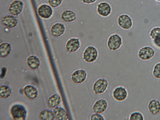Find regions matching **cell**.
<instances>
[{
	"instance_id": "obj_7",
	"label": "cell",
	"mask_w": 160,
	"mask_h": 120,
	"mask_svg": "<svg viewBox=\"0 0 160 120\" xmlns=\"http://www.w3.org/2000/svg\"><path fill=\"white\" fill-rule=\"evenodd\" d=\"M96 8V12H98V15L104 18L108 17L112 11L111 6L108 2H100L97 5Z\"/></svg>"
},
{
	"instance_id": "obj_22",
	"label": "cell",
	"mask_w": 160,
	"mask_h": 120,
	"mask_svg": "<svg viewBox=\"0 0 160 120\" xmlns=\"http://www.w3.org/2000/svg\"><path fill=\"white\" fill-rule=\"evenodd\" d=\"M11 45L8 42H3L0 46V57L5 58L11 53Z\"/></svg>"
},
{
	"instance_id": "obj_29",
	"label": "cell",
	"mask_w": 160,
	"mask_h": 120,
	"mask_svg": "<svg viewBox=\"0 0 160 120\" xmlns=\"http://www.w3.org/2000/svg\"><path fill=\"white\" fill-rule=\"evenodd\" d=\"M91 120H105V118L101 114L95 113L91 116Z\"/></svg>"
},
{
	"instance_id": "obj_8",
	"label": "cell",
	"mask_w": 160,
	"mask_h": 120,
	"mask_svg": "<svg viewBox=\"0 0 160 120\" xmlns=\"http://www.w3.org/2000/svg\"><path fill=\"white\" fill-rule=\"evenodd\" d=\"M155 54V51L153 48L149 46H147L140 49L138 53V56L141 60L148 61L152 58Z\"/></svg>"
},
{
	"instance_id": "obj_26",
	"label": "cell",
	"mask_w": 160,
	"mask_h": 120,
	"mask_svg": "<svg viewBox=\"0 0 160 120\" xmlns=\"http://www.w3.org/2000/svg\"><path fill=\"white\" fill-rule=\"evenodd\" d=\"M130 120H144L143 116L139 112H135L132 113L130 115Z\"/></svg>"
},
{
	"instance_id": "obj_12",
	"label": "cell",
	"mask_w": 160,
	"mask_h": 120,
	"mask_svg": "<svg viewBox=\"0 0 160 120\" xmlns=\"http://www.w3.org/2000/svg\"><path fill=\"white\" fill-rule=\"evenodd\" d=\"M87 73L84 70H78L73 73L71 75V80L75 84H81L86 79Z\"/></svg>"
},
{
	"instance_id": "obj_10",
	"label": "cell",
	"mask_w": 160,
	"mask_h": 120,
	"mask_svg": "<svg viewBox=\"0 0 160 120\" xmlns=\"http://www.w3.org/2000/svg\"><path fill=\"white\" fill-rule=\"evenodd\" d=\"M1 24L8 28H16L18 24V20L16 17L12 15H7L3 17L1 20Z\"/></svg>"
},
{
	"instance_id": "obj_25",
	"label": "cell",
	"mask_w": 160,
	"mask_h": 120,
	"mask_svg": "<svg viewBox=\"0 0 160 120\" xmlns=\"http://www.w3.org/2000/svg\"><path fill=\"white\" fill-rule=\"evenodd\" d=\"M149 36L153 40L160 38V28L156 27L152 28L150 31Z\"/></svg>"
},
{
	"instance_id": "obj_32",
	"label": "cell",
	"mask_w": 160,
	"mask_h": 120,
	"mask_svg": "<svg viewBox=\"0 0 160 120\" xmlns=\"http://www.w3.org/2000/svg\"><path fill=\"white\" fill-rule=\"evenodd\" d=\"M155 1H158V2H160V0H155Z\"/></svg>"
},
{
	"instance_id": "obj_21",
	"label": "cell",
	"mask_w": 160,
	"mask_h": 120,
	"mask_svg": "<svg viewBox=\"0 0 160 120\" xmlns=\"http://www.w3.org/2000/svg\"><path fill=\"white\" fill-rule=\"evenodd\" d=\"M61 102V98L58 94H54L48 98V107L51 108H56Z\"/></svg>"
},
{
	"instance_id": "obj_1",
	"label": "cell",
	"mask_w": 160,
	"mask_h": 120,
	"mask_svg": "<svg viewBox=\"0 0 160 120\" xmlns=\"http://www.w3.org/2000/svg\"><path fill=\"white\" fill-rule=\"evenodd\" d=\"M11 113L14 120H25L26 118L27 112L22 105H15L11 108Z\"/></svg>"
},
{
	"instance_id": "obj_30",
	"label": "cell",
	"mask_w": 160,
	"mask_h": 120,
	"mask_svg": "<svg viewBox=\"0 0 160 120\" xmlns=\"http://www.w3.org/2000/svg\"><path fill=\"white\" fill-rule=\"evenodd\" d=\"M81 2L84 4L90 5V4L95 3L97 1V0H81Z\"/></svg>"
},
{
	"instance_id": "obj_9",
	"label": "cell",
	"mask_w": 160,
	"mask_h": 120,
	"mask_svg": "<svg viewBox=\"0 0 160 120\" xmlns=\"http://www.w3.org/2000/svg\"><path fill=\"white\" fill-rule=\"evenodd\" d=\"M38 15L45 19H49L53 14L52 8L47 4H42L40 5L38 8Z\"/></svg>"
},
{
	"instance_id": "obj_23",
	"label": "cell",
	"mask_w": 160,
	"mask_h": 120,
	"mask_svg": "<svg viewBox=\"0 0 160 120\" xmlns=\"http://www.w3.org/2000/svg\"><path fill=\"white\" fill-rule=\"evenodd\" d=\"M39 118L42 120H53L55 119V116L53 112L51 110H44L40 112Z\"/></svg>"
},
{
	"instance_id": "obj_2",
	"label": "cell",
	"mask_w": 160,
	"mask_h": 120,
	"mask_svg": "<svg viewBox=\"0 0 160 120\" xmlns=\"http://www.w3.org/2000/svg\"><path fill=\"white\" fill-rule=\"evenodd\" d=\"M122 44V38L118 34H114L108 38L107 45L109 49L115 51L121 48Z\"/></svg>"
},
{
	"instance_id": "obj_16",
	"label": "cell",
	"mask_w": 160,
	"mask_h": 120,
	"mask_svg": "<svg viewBox=\"0 0 160 120\" xmlns=\"http://www.w3.org/2000/svg\"><path fill=\"white\" fill-rule=\"evenodd\" d=\"M61 18L65 22H72L76 19V14L72 10H66L61 14Z\"/></svg>"
},
{
	"instance_id": "obj_19",
	"label": "cell",
	"mask_w": 160,
	"mask_h": 120,
	"mask_svg": "<svg viewBox=\"0 0 160 120\" xmlns=\"http://www.w3.org/2000/svg\"><path fill=\"white\" fill-rule=\"evenodd\" d=\"M54 116L56 120H67L68 119V113L64 108L56 107L53 110Z\"/></svg>"
},
{
	"instance_id": "obj_4",
	"label": "cell",
	"mask_w": 160,
	"mask_h": 120,
	"mask_svg": "<svg viewBox=\"0 0 160 120\" xmlns=\"http://www.w3.org/2000/svg\"><path fill=\"white\" fill-rule=\"evenodd\" d=\"M24 6V2L21 0H14L10 4L8 12L11 15L17 16L22 12Z\"/></svg>"
},
{
	"instance_id": "obj_3",
	"label": "cell",
	"mask_w": 160,
	"mask_h": 120,
	"mask_svg": "<svg viewBox=\"0 0 160 120\" xmlns=\"http://www.w3.org/2000/svg\"><path fill=\"white\" fill-rule=\"evenodd\" d=\"M98 56V50L95 47L92 46H90L86 48L83 55L84 60L86 62L88 63L95 62Z\"/></svg>"
},
{
	"instance_id": "obj_27",
	"label": "cell",
	"mask_w": 160,
	"mask_h": 120,
	"mask_svg": "<svg viewBox=\"0 0 160 120\" xmlns=\"http://www.w3.org/2000/svg\"><path fill=\"white\" fill-rule=\"evenodd\" d=\"M152 74L154 78L157 79H160V62L156 64Z\"/></svg>"
},
{
	"instance_id": "obj_18",
	"label": "cell",
	"mask_w": 160,
	"mask_h": 120,
	"mask_svg": "<svg viewBox=\"0 0 160 120\" xmlns=\"http://www.w3.org/2000/svg\"><path fill=\"white\" fill-rule=\"evenodd\" d=\"M148 111L152 115H158L160 112V102L158 100L152 99L148 103Z\"/></svg>"
},
{
	"instance_id": "obj_11",
	"label": "cell",
	"mask_w": 160,
	"mask_h": 120,
	"mask_svg": "<svg viewBox=\"0 0 160 120\" xmlns=\"http://www.w3.org/2000/svg\"><path fill=\"white\" fill-rule=\"evenodd\" d=\"M108 102L105 99L101 98L96 101L92 107V111L95 113L102 114L108 108Z\"/></svg>"
},
{
	"instance_id": "obj_5",
	"label": "cell",
	"mask_w": 160,
	"mask_h": 120,
	"mask_svg": "<svg viewBox=\"0 0 160 120\" xmlns=\"http://www.w3.org/2000/svg\"><path fill=\"white\" fill-rule=\"evenodd\" d=\"M108 82L105 78H101L97 80L93 86V91L96 95L103 93L108 88Z\"/></svg>"
},
{
	"instance_id": "obj_14",
	"label": "cell",
	"mask_w": 160,
	"mask_h": 120,
	"mask_svg": "<svg viewBox=\"0 0 160 120\" xmlns=\"http://www.w3.org/2000/svg\"><path fill=\"white\" fill-rule=\"evenodd\" d=\"M65 31V25L62 23L57 22L51 27L50 32L51 35L55 38L61 37Z\"/></svg>"
},
{
	"instance_id": "obj_31",
	"label": "cell",
	"mask_w": 160,
	"mask_h": 120,
	"mask_svg": "<svg viewBox=\"0 0 160 120\" xmlns=\"http://www.w3.org/2000/svg\"><path fill=\"white\" fill-rule=\"evenodd\" d=\"M153 42L157 47L160 48V38L154 39L153 40Z\"/></svg>"
},
{
	"instance_id": "obj_24",
	"label": "cell",
	"mask_w": 160,
	"mask_h": 120,
	"mask_svg": "<svg viewBox=\"0 0 160 120\" xmlns=\"http://www.w3.org/2000/svg\"><path fill=\"white\" fill-rule=\"evenodd\" d=\"M12 90L9 87L2 85L0 88V97L2 98H8L11 96Z\"/></svg>"
},
{
	"instance_id": "obj_17",
	"label": "cell",
	"mask_w": 160,
	"mask_h": 120,
	"mask_svg": "<svg viewBox=\"0 0 160 120\" xmlns=\"http://www.w3.org/2000/svg\"><path fill=\"white\" fill-rule=\"evenodd\" d=\"M23 92L25 96L30 100L35 99L38 96V90L35 87L32 86H26L24 88Z\"/></svg>"
},
{
	"instance_id": "obj_28",
	"label": "cell",
	"mask_w": 160,
	"mask_h": 120,
	"mask_svg": "<svg viewBox=\"0 0 160 120\" xmlns=\"http://www.w3.org/2000/svg\"><path fill=\"white\" fill-rule=\"evenodd\" d=\"M63 0H48V5L51 8H58L61 5Z\"/></svg>"
},
{
	"instance_id": "obj_15",
	"label": "cell",
	"mask_w": 160,
	"mask_h": 120,
	"mask_svg": "<svg viewBox=\"0 0 160 120\" xmlns=\"http://www.w3.org/2000/svg\"><path fill=\"white\" fill-rule=\"evenodd\" d=\"M80 47V42L78 38H70L66 45L67 51L70 52H74L78 51Z\"/></svg>"
},
{
	"instance_id": "obj_6",
	"label": "cell",
	"mask_w": 160,
	"mask_h": 120,
	"mask_svg": "<svg viewBox=\"0 0 160 120\" xmlns=\"http://www.w3.org/2000/svg\"><path fill=\"white\" fill-rule=\"evenodd\" d=\"M118 26L125 30L131 29L133 25L132 18L126 14H122L118 17L117 20Z\"/></svg>"
},
{
	"instance_id": "obj_13",
	"label": "cell",
	"mask_w": 160,
	"mask_h": 120,
	"mask_svg": "<svg viewBox=\"0 0 160 120\" xmlns=\"http://www.w3.org/2000/svg\"><path fill=\"white\" fill-rule=\"evenodd\" d=\"M112 96L114 99L117 101L121 102L126 99L128 92L126 88L122 87H119L114 89L113 91Z\"/></svg>"
},
{
	"instance_id": "obj_20",
	"label": "cell",
	"mask_w": 160,
	"mask_h": 120,
	"mask_svg": "<svg viewBox=\"0 0 160 120\" xmlns=\"http://www.w3.org/2000/svg\"><path fill=\"white\" fill-rule=\"evenodd\" d=\"M27 64L28 68L32 70L38 69L40 66V61L38 57L32 55L28 57L27 59Z\"/></svg>"
}]
</instances>
